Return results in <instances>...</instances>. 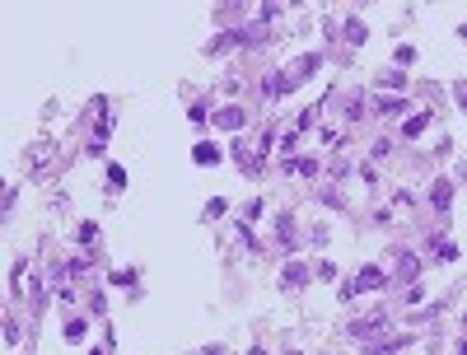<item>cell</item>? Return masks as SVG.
I'll return each instance as SVG.
<instances>
[{
	"label": "cell",
	"instance_id": "5b68a950",
	"mask_svg": "<svg viewBox=\"0 0 467 355\" xmlns=\"http://www.w3.org/2000/svg\"><path fill=\"white\" fill-rule=\"evenodd\" d=\"M281 285H286V290H304V285H309V267H304V262H290Z\"/></svg>",
	"mask_w": 467,
	"mask_h": 355
},
{
	"label": "cell",
	"instance_id": "30bf717a",
	"mask_svg": "<svg viewBox=\"0 0 467 355\" xmlns=\"http://www.w3.org/2000/svg\"><path fill=\"white\" fill-rule=\"evenodd\" d=\"M402 346H412V336H392V341H374V346H369V355H392V351H402Z\"/></svg>",
	"mask_w": 467,
	"mask_h": 355
},
{
	"label": "cell",
	"instance_id": "ba28073f",
	"mask_svg": "<svg viewBox=\"0 0 467 355\" xmlns=\"http://www.w3.org/2000/svg\"><path fill=\"white\" fill-rule=\"evenodd\" d=\"M281 169H286V173H299V178H313L323 164H318V159H286Z\"/></svg>",
	"mask_w": 467,
	"mask_h": 355
},
{
	"label": "cell",
	"instance_id": "d6986e66",
	"mask_svg": "<svg viewBox=\"0 0 467 355\" xmlns=\"http://www.w3.org/2000/svg\"><path fill=\"white\" fill-rule=\"evenodd\" d=\"M407 99H379V112H402Z\"/></svg>",
	"mask_w": 467,
	"mask_h": 355
},
{
	"label": "cell",
	"instance_id": "9c48e42d",
	"mask_svg": "<svg viewBox=\"0 0 467 355\" xmlns=\"http://www.w3.org/2000/svg\"><path fill=\"white\" fill-rule=\"evenodd\" d=\"M192 159H197V164H220V145H210V140H201V145H192Z\"/></svg>",
	"mask_w": 467,
	"mask_h": 355
},
{
	"label": "cell",
	"instance_id": "5bb4252c",
	"mask_svg": "<svg viewBox=\"0 0 467 355\" xmlns=\"http://www.w3.org/2000/svg\"><path fill=\"white\" fill-rule=\"evenodd\" d=\"M84 332H89V323L84 318H71L66 323V341H84Z\"/></svg>",
	"mask_w": 467,
	"mask_h": 355
},
{
	"label": "cell",
	"instance_id": "277c9868",
	"mask_svg": "<svg viewBox=\"0 0 467 355\" xmlns=\"http://www.w3.org/2000/svg\"><path fill=\"white\" fill-rule=\"evenodd\" d=\"M210 122H215L220 131H238L243 122H248V112H243V108H220V112H215Z\"/></svg>",
	"mask_w": 467,
	"mask_h": 355
},
{
	"label": "cell",
	"instance_id": "8992f818",
	"mask_svg": "<svg viewBox=\"0 0 467 355\" xmlns=\"http://www.w3.org/2000/svg\"><path fill=\"white\" fill-rule=\"evenodd\" d=\"M449 201H453V182H449V178H440V182L430 187V206L444 215V210H449Z\"/></svg>",
	"mask_w": 467,
	"mask_h": 355
},
{
	"label": "cell",
	"instance_id": "ac0fdd59",
	"mask_svg": "<svg viewBox=\"0 0 467 355\" xmlns=\"http://www.w3.org/2000/svg\"><path fill=\"white\" fill-rule=\"evenodd\" d=\"M392 61H397V66H412V61H416V47H397V51H392Z\"/></svg>",
	"mask_w": 467,
	"mask_h": 355
},
{
	"label": "cell",
	"instance_id": "ffe728a7",
	"mask_svg": "<svg viewBox=\"0 0 467 355\" xmlns=\"http://www.w3.org/2000/svg\"><path fill=\"white\" fill-rule=\"evenodd\" d=\"M238 243H243V248H253V253H257V238H253V229H248V225H238Z\"/></svg>",
	"mask_w": 467,
	"mask_h": 355
},
{
	"label": "cell",
	"instance_id": "3957f363",
	"mask_svg": "<svg viewBox=\"0 0 467 355\" xmlns=\"http://www.w3.org/2000/svg\"><path fill=\"white\" fill-rule=\"evenodd\" d=\"M318 61H323L318 51H309V56H299V61H294V66L286 71V84H290V89H294V84H304V79H309L313 71H318Z\"/></svg>",
	"mask_w": 467,
	"mask_h": 355
},
{
	"label": "cell",
	"instance_id": "d4e9b609",
	"mask_svg": "<svg viewBox=\"0 0 467 355\" xmlns=\"http://www.w3.org/2000/svg\"><path fill=\"white\" fill-rule=\"evenodd\" d=\"M463 332H467V313H463Z\"/></svg>",
	"mask_w": 467,
	"mask_h": 355
},
{
	"label": "cell",
	"instance_id": "7a4b0ae2",
	"mask_svg": "<svg viewBox=\"0 0 467 355\" xmlns=\"http://www.w3.org/2000/svg\"><path fill=\"white\" fill-rule=\"evenodd\" d=\"M383 285V271L379 267H360V276L351 280L346 290H341V299H351V295H364V290H379Z\"/></svg>",
	"mask_w": 467,
	"mask_h": 355
},
{
	"label": "cell",
	"instance_id": "603a6c76",
	"mask_svg": "<svg viewBox=\"0 0 467 355\" xmlns=\"http://www.w3.org/2000/svg\"><path fill=\"white\" fill-rule=\"evenodd\" d=\"M458 103H463V108H467V84H458Z\"/></svg>",
	"mask_w": 467,
	"mask_h": 355
},
{
	"label": "cell",
	"instance_id": "7c38bea8",
	"mask_svg": "<svg viewBox=\"0 0 467 355\" xmlns=\"http://www.w3.org/2000/svg\"><path fill=\"white\" fill-rule=\"evenodd\" d=\"M99 238H103V234H99V225H94V220H84V225H79V243H84L89 253L99 248Z\"/></svg>",
	"mask_w": 467,
	"mask_h": 355
},
{
	"label": "cell",
	"instance_id": "4fadbf2b",
	"mask_svg": "<svg viewBox=\"0 0 467 355\" xmlns=\"http://www.w3.org/2000/svg\"><path fill=\"white\" fill-rule=\"evenodd\" d=\"M290 234H294V220L281 215V220H276V243H281V248H290Z\"/></svg>",
	"mask_w": 467,
	"mask_h": 355
},
{
	"label": "cell",
	"instance_id": "8fae6325",
	"mask_svg": "<svg viewBox=\"0 0 467 355\" xmlns=\"http://www.w3.org/2000/svg\"><path fill=\"white\" fill-rule=\"evenodd\" d=\"M425 127H430V112H416L412 122L402 127V136H407V140H416V136H425Z\"/></svg>",
	"mask_w": 467,
	"mask_h": 355
},
{
	"label": "cell",
	"instance_id": "7402d4cb",
	"mask_svg": "<svg viewBox=\"0 0 467 355\" xmlns=\"http://www.w3.org/2000/svg\"><path fill=\"white\" fill-rule=\"evenodd\" d=\"M327 173H332V178H346V173H351V164H346V159H332V169H327Z\"/></svg>",
	"mask_w": 467,
	"mask_h": 355
},
{
	"label": "cell",
	"instance_id": "6da1fadb",
	"mask_svg": "<svg viewBox=\"0 0 467 355\" xmlns=\"http://www.w3.org/2000/svg\"><path fill=\"white\" fill-rule=\"evenodd\" d=\"M388 323H392V318L383 313V308H379V313H364L360 323H351V336H355V341H369V336H379Z\"/></svg>",
	"mask_w": 467,
	"mask_h": 355
},
{
	"label": "cell",
	"instance_id": "9a60e30c",
	"mask_svg": "<svg viewBox=\"0 0 467 355\" xmlns=\"http://www.w3.org/2000/svg\"><path fill=\"white\" fill-rule=\"evenodd\" d=\"M346 38H351L355 47H360V42H364V24H360V19H351V24H346Z\"/></svg>",
	"mask_w": 467,
	"mask_h": 355
},
{
	"label": "cell",
	"instance_id": "2e32d148",
	"mask_svg": "<svg viewBox=\"0 0 467 355\" xmlns=\"http://www.w3.org/2000/svg\"><path fill=\"white\" fill-rule=\"evenodd\" d=\"M225 210H229V201H225V197H215V201H206V215H210V220H220Z\"/></svg>",
	"mask_w": 467,
	"mask_h": 355
},
{
	"label": "cell",
	"instance_id": "e0dca14e",
	"mask_svg": "<svg viewBox=\"0 0 467 355\" xmlns=\"http://www.w3.org/2000/svg\"><path fill=\"white\" fill-rule=\"evenodd\" d=\"M108 182H112V187H127V169H117V164H108Z\"/></svg>",
	"mask_w": 467,
	"mask_h": 355
},
{
	"label": "cell",
	"instance_id": "cb8c5ba5",
	"mask_svg": "<svg viewBox=\"0 0 467 355\" xmlns=\"http://www.w3.org/2000/svg\"><path fill=\"white\" fill-rule=\"evenodd\" d=\"M458 355H467V341H463V346H458Z\"/></svg>",
	"mask_w": 467,
	"mask_h": 355
},
{
	"label": "cell",
	"instance_id": "52a82bcc",
	"mask_svg": "<svg viewBox=\"0 0 467 355\" xmlns=\"http://www.w3.org/2000/svg\"><path fill=\"white\" fill-rule=\"evenodd\" d=\"M416 276H420V257L397 253V280H416Z\"/></svg>",
	"mask_w": 467,
	"mask_h": 355
},
{
	"label": "cell",
	"instance_id": "44dd1931",
	"mask_svg": "<svg viewBox=\"0 0 467 355\" xmlns=\"http://www.w3.org/2000/svg\"><path fill=\"white\" fill-rule=\"evenodd\" d=\"M453 257H458V248H453L449 238H440V262H453Z\"/></svg>",
	"mask_w": 467,
	"mask_h": 355
}]
</instances>
